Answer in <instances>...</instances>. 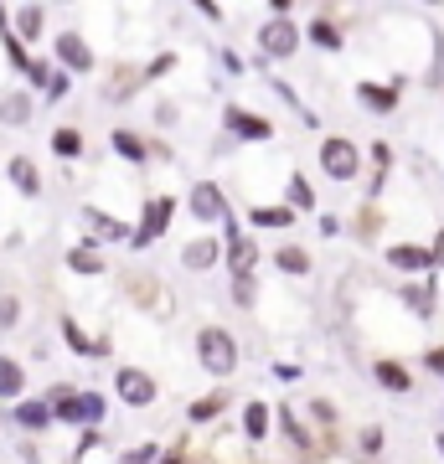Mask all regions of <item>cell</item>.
<instances>
[{
    "label": "cell",
    "instance_id": "1",
    "mask_svg": "<svg viewBox=\"0 0 444 464\" xmlns=\"http://www.w3.org/2000/svg\"><path fill=\"white\" fill-rule=\"evenodd\" d=\"M197 351H202V366H207V372H217V377H228L232 366H238V346H232V335L217 331V325L197 335Z\"/></svg>",
    "mask_w": 444,
    "mask_h": 464
},
{
    "label": "cell",
    "instance_id": "2",
    "mask_svg": "<svg viewBox=\"0 0 444 464\" xmlns=\"http://www.w3.org/2000/svg\"><path fill=\"white\" fill-rule=\"evenodd\" d=\"M321 166H326V176H336V181H351V176H357V150L346 145V140H326V145H321Z\"/></svg>",
    "mask_w": 444,
    "mask_h": 464
},
{
    "label": "cell",
    "instance_id": "3",
    "mask_svg": "<svg viewBox=\"0 0 444 464\" xmlns=\"http://www.w3.org/2000/svg\"><path fill=\"white\" fill-rule=\"evenodd\" d=\"M259 47L269 52V57H290V52L300 47V26L295 21H269L259 32Z\"/></svg>",
    "mask_w": 444,
    "mask_h": 464
},
{
    "label": "cell",
    "instance_id": "4",
    "mask_svg": "<svg viewBox=\"0 0 444 464\" xmlns=\"http://www.w3.org/2000/svg\"><path fill=\"white\" fill-rule=\"evenodd\" d=\"M171 212H176V201L171 197H155L145 207V222H140V232H130L134 243H155V237H161L165 232V222H171Z\"/></svg>",
    "mask_w": 444,
    "mask_h": 464
},
{
    "label": "cell",
    "instance_id": "5",
    "mask_svg": "<svg viewBox=\"0 0 444 464\" xmlns=\"http://www.w3.org/2000/svg\"><path fill=\"white\" fill-rule=\"evenodd\" d=\"M119 398L130 402V408H145V402H155V382H150L145 372L124 366V372H119Z\"/></svg>",
    "mask_w": 444,
    "mask_h": 464
},
{
    "label": "cell",
    "instance_id": "6",
    "mask_svg": "<svg viewBox=\"0 0 444 464\" xmlns=\"http://www.w3.org/2000/svg\"><path fill=\"white\" fill-rule=\"evenodd\" d=\"M192 212H197L202 222H217V217H228V207H222V191H217L212 181H202L197 191H192Z\"/></svg>",
    "mask_w": 444,
    "mask_h": 464
},
{
    "label": "cell",
    "instance_id": "7",
    "mask_svg": "<svg viewBox=\"0 0 444 464\" xmlns=\"http://www.w3.org/2000/svg\"><path fill=\"white\" fill-rule=\"evenodd\" d=\"M57 57H63V63L73 67V72H88V67H94V52L83 47V36H73V32L57 36Z\"/></svg>",
    "mask_w": 444,
    "mask_h": 464
},
{
    "label": "cell",
    "instance_id": "8",
    "mask_svg": "<svg viewBox=\"0 0 444 464\" xmlns=\"http://www.w3.org/2000/svg\"><path fill=\"white\" fill-rule=\"evenodd\" d=\"M228 130L232 134H243V140H269V119H253V114H243V109H228Z\"/></svg>",
    "mask_w": 444,
    "mask_h": 464
},
{
    "label": "cell",
    "instance_id": "9",
    "mask_svg": "<svg viewBox=\"0 0 444 464\" xmlns=\"http://www.w3.org/2000/svg\"><path fill=\"white\" fill-rule=\"evenodd\" d=\"M253 264H259V248H253L248 237H232V274H238V279H248V274H253Z\"/></svg>",
    "mask_w": 444,
    "mask_h": 464
},
{
    "label": "cell",
    "instance_id": "10",
    "mask_svg": "<svg viewBox=\"0 0 444 464\" xmlns=\"http://www.w3.org/2000/svg\"><path fill=\"white\" fill-rule=\"evenodd\" d=\"M357 99L372 103V114H388V109L398 103V93H393V88H378V83H362V88H357Z\"/></svg>",
    "mask_w": 444,
    "mask_h": 464
},
{
    "label": "cell",
    "instance_id": "11",
    "mask_svg": "<svg viewBox=\"0 0 444 464\" xmlns=\"http://www.w3.org/2000/svg\"><path fill=\"white\" fill-rule=\"evenodd\" d=\"M388 264L393 268H434V258L424 248H388Z\"/></svg>",
    "mask_w": 444,
    "mask_h": 464
},
{
    "label": "cell",
    "instance_id": "12",
    "mask_svg": "<svg viewBox=\"0 0 444 464\" xmlns=\"http://www.w3.org/2000/svg\"><path fill=\"white\" fill-rule=\"evenodd\" d=\"M182 258H186V268H212L217 264V243H212V237H202V243H192Z\"/></svg>",
    "mask_w": 444,
    "mask_h": 464
},
{
    "label": "cell",
    "instance_id": "13",
    "mask_svg": "<svg viewBox=\"0 0 444 464\" xmlns=\"http://www.w3.org/2000/svg\"><path fill=\"white\" fill-rule=\"evenodd\" d=\"M11 418H16L21 429H42V423H47V402H21V408H11Z\"/></svg>",
    "mask_w": 444,
    "mask_h": 464
},
{
    "label": "cell",
    "instance_id": "14",
    "mask_svg": "<svg viewBox=\"0 0 444 464\" xmlns=\"http://www.w3.org/2000/svg\"><path fill=\"white\" fill-rule=\"evenodd\" d=\"M21 382H26V377H21V366L11 362V356H0V398H16Z\"/></svg>",
    "mask_w": 444,
    "mask_h": 464
},
{
    "label": "cell",
    "instance_id": "15",
    "mask_svg": "<svg viewBox=\"0 0 444 464\" xmlns=\"http://www.w3.org/2000/svg\"><path fill=\"white\" fill-rule=\"evenodd\" d=\"M243 433H248V439H263V433H269V408H263V402H248Z\"/></svg>",
    "mask_w": 444,
    "mask_h": 464
},
{
    "label": "cell",
    "instance_id": "16",
    "mask_svg": "<svg viewBox=\"0 0 444 464\" xmlns=\"http://www.w3.org/2000/svg\"><path fill=\"white\" fill-rule=\"evenodd\" d=\"M88 227H94V237H130L124 222H114V217H104V212H88Z\"/></svg>",
    "mask_w": 444,
    "mask_h": 464
},
{
    "label": "cell",
    "instance_id": "17",
    "mask_svg": "<svg viewBox=\"0 0 444 464\" xmlns=\"http://www.w3.org/2000/svg\"><path fill=\"white\" fill-rule=\"evenodd\" d=\"M274 264H280L284 274H311V258H305V248H280V253H274Z\"/></svg>",
    "mask_w": 444,
    "mask_h": 464
},
{
    "label": "cell",
    "instance_id": "18",
    "mask_svg": "<svg viewBox=\"0 0 444 464\" xmlns=\"http://www.w3.org/2000/svg\"><path fill=\"white\" fill-rule=\"evenodd\" d=\"M114 150L124 160H145V145H140V134H130V130H114Z\"/></svg>",
    "mask_w": 444,
    "mask_h": 464
},
{
    "label": "cell",
    "instance_id": "19",
    "mask_svg": "<svg viewBox=\"0 0 444 464\" xmlns=\"http://www.w3.org/2000/svg\"><path fill=\"white\" fill-rule=\"evenodd\" d=\"M11 181H16L26 197H36V166L32 160H11Z\"/></svg>",
    "mask_w": 444,
    "mask_h": 464
},
{
    "label": "cell",
    "instance_id": "20",
    "mask_svg": "<svg viewBox=\"0 0 444 464\" xmlns=\"http://www.w3.org/2000/svg\"><path fill=\"white\" fill-rule=\"evenodd\" d=\"M0 119H5V124H26V119H32V103H26V99L16 93V99L0 103Z\"/></svg>",
    "mask_w": 444,
    "mask_h": 464
},
{
    "label": "cell",
    "instance_id": "21",
    "mask_svg": "<svg viewBox=\"0 0 444 464\" xmlns=\"http://www.w3.org/2000/svg\"><path fill=\"white\" fill-rule=\"evenodd\" d=\"M403 299H409V310H419V315H434V279H429V289H403Z\"/></svg>",
    "mask_w": 444,
    "mask_h": 464
},
{
    "label": "cell",
    "instance_id": "22",
    "mask_svg": "<svg viewBox=\"0 0 444 464\" xmlns=\"http://www.w3.org/2000/svg\"><path fill=\"white\" fill-rule=\"evenodd\" d=\"M67 264L78 268V274H104V264H99V253L94 248H73L67 253Z\"/></svg>",
    "mask_w": 444,
    "mask_h": 464
},
{
    "label": "cell",
    "instance_id": "23",
    "mask_svg": "<svg viewBox=\"0 0 444 464\" xmlns=\"http://www.w3.org/2000/svg\"><path fill=\"white\" fill-rule=\"evenodd\" d=\"M16 26H21V36H26V42H32V36H42V11H36V5H21Z\"/></svg>",
    "mask_w": 444,
    "mask_h": 464
},
{
    "label": "cell",
    "instance_id": "24",
    "mask_svg": "<svg viewBox=\"0 0 444 464\" xmlns=\"http://www.w3.org/2000/svg\"><path fill=\"white\" fill-rule=\"evenodd\" d=\"M378 377L388 382L393 392H409V372H403V366H398V362H378Z\"/></svg>",
    "mask_w": 444,
    "mask_h": 464
},
{
    "label": "cell",
    "instance_id": "25",
    "mask_svg": "<svg viewBox=\"0 0 444 464\" xmlns=\"http://www.w3.org/2000/svg\"><path fill=\"white\" fill-rule=\"evenodd\" d=\"M311 42H315V47H331V52H336V47H341V32H336L331 21H315V26H311Z\"/></svg>",
    "mask_w": 444,
    "mask_h": 464
},
{
    "label": "cell",
    "instance_id": "26",
    "mask_svg": "<svg viewBox=\"0 0 444 464\" xmlns=\"http://www.w3.org/2000/svg\"><path fill=\"white\" fill-rule=\"evenodd\" d=\"M253 222L259 227H290V212L284 207H253Z\"/></svg>",
    "mask_w": 444,
    "mask_h": 464
},
{
    "label": "cell",
    "instance_id": "27",
    "mask_svg": "<svg viewBox=\"0 0 444 464\" xmlns=\"http://www.w3.org/2000/svg\"><path fill=\"white\" fill-rule=\"evenodd\" d=\"M52 150H57V155H67V160H73V155H78V150H83L78 130H57V134H52Z\"/></svg>",
    "mask_w": 444,
    "mask_h": 464
},
{
    "label": "cell",
    "instance_id": "28",
    "mask_svg": "<svg viewBox=\"0 0 444 464\" xmlns=\"http://www.w3.org/2000/svg\"><path fill=\"white\" fill-rule=\"evenodd\" d=\"M290 207H305V212L315 207V191H311V181H305V176H295V181H290Z\"/></svg>",
    "mask_w": 444,
    "mask_h": 464
},
{
    "label": "cell",
    "instance_id": "29",
    "mask_svg": "<svg viewBox=\"0 0 444 464\" xmlns=\"http://www.w3.org/2000/svg\"><path fill=\"white\" fill-rule=\"evenodd\" d=\"M83 402V423H104V398L99 392H88V398H78Z\"/></svg>",
    "mask_w": 444,
    "mask_h": 464
},
{
    "label": "cell",
    "instance_id": "30",
    "mask_svg": "<svg viewBox=\"0 0 444 464\" xmlns=\"http://www.w3.org/2000/svg\"><path fill=\"white\" fill-rule=\"evenodd\" d=\"M63 335H67V346L78 351V356H94V346L83 341V331H78V325H73V320H63Z\"/></svg>",
    "mask_w": 444,
    "mask_h": 464
},
{
    "label": "cell",
    "instance_id": "31",
    "mask_svg": "<svg viewBox=\"0 0 444 464\" xmlns=\"http://www.w3.org/2000/svg\"><path fill=\"white\" fill-rule=\"evenodd\" d=\"M222 402H228L222 392H217V398H202L197 408H192V418H217V413H222Z\"/></svg>",
    "mask_w": 444,
    "mask_h": 464
},
{
    "label": "cell",
    "instance_id": "32",
    "mask_svg": "<svg viewBox=\"0 0 444 464\" xmlns=\"http://www.w3.org/2000/svg\"><path fill=\"white\" fill-rule=\"evenodd\" d=\"M5 52H11V63H16L21 72H32V57L21 52V42H16V36H5Z\"/></svg>",
    "mask_w": 444,
    "mask_h": 464
},
{
    "label": "cell",
    "instance_id": "33",
    "mask_svg": "<svg viewBox=\"0 0 444 464\" xmlns=\"http://www.w3.org/2000/svg\"><path fill=\"white\" fill-rule=\"evenodd\" d=\"M150 459H155V444H140V449H130L119 464H150Z\"/></svg>",
    "mask_w": 444,
    "mask_h": 464
},
{
    "label": "cell",
    "instance_id": "34",
    "mask_svg": "<svg viewBox=\"0 0 444 464\" xmlns=\"http://www.w3.org/2000/svg\"><path fill=\"white\" fill-rule=\"evenodd\" d=\"M16 315H21V304H16L11 295H5V299H0V331H5V325H11Z\"/></svg>",
    "mask_w": 444,
    "mask_h": 464
},
{
    "label": "cell",
    "instance_id": "35",
    "mask_svg": "<svg viewBox=\"0 0 444 464\" xmlns=\"http://www.w3.org/2000/svg\"><path fill=\"white\" fill-rule=\"evenodd\" d=\"M284 433H290V439H295V444H305V439H311V433L300 429V418H295V413H284Z\"/></svg>",
    "mask_w": 444,
    "mask_h": 464
},
{
    "label": "cell",
    "instance_id": "36",
    "mask_svg": "<svg viewBox=\"0 0 444 464\" xmlns=\"http://www.w3.org/2000/svg\"><path fill=\"white\" fill-rule=\"evenodd\" d=\"M362 449H367V454H378V449H382V429H367L362 433Z\"/></svg>",
    "mask_w": 444,
    "mask_h": 464
},
{
    "label": "cell",
    "instance_id": "37",
    "mask_svg": "<svg viewBox=\"0 0 444 464\" xmlns=\"http://www.w3.org/2000/svg\"><path fill=\"white\" fill-rule=\"evenodd\" d=\"M372 160H378V166L388 170V166H393V150H388V145H382V140H378V145H372Z\"/></svg>",
    "mask_w": 444,
    "mask_h": 464
},
{
    "label": "cell",
    "instance_id": "38",
    "mask_svg": "<svg viewBox=\"0 0 444 464\" xmlns=\"http://www.w3.org/2000/svg\"><path fill=\"white\" fill-rule=\"evenodd\" d=\"M171 67H176V57H155V67H150V78H165Z\"/></svg>",
    "mask_w": 444,
    "mask_h": 464
},
{
    "label": "cell",
    "instance_id": "39",
    "mask_svg": "<svg viewBox=\"0 0 444 464\" xmlns=\"http://www.w3.org/2000/svg\"><path fill=\"white\" fill-rule=\"evenodd\" d=\"M429 372H444V351H429Z\"/></svg>",
    "mask_w": 444,
    "mask_h": 464
},
{
    "label": "cell",
    "instance_id": "40",
    "mask_svg": "<svg viewBox=\"0 0 444 464\" xmlns=\"http://www.w3.org/2000/svg\"><path fill=\"white\" fill-rule=\"evenodd\" d=\"M161 464H186V459H182V454H165V459H161Z\"/></svg>",
    "mask_w": 444,
    "mask_h": 464
},
{
    "label": "cell",
    "instance_id": "41",
    "mask_svg": "<svg viewBox=\"0 0 444 464\" xmlns=\"http://www.w3.org/2000/svg\"><path fill=\"white\" fill-rule=\"evenodd\" d=\"M439 454H444V433H439Z\"/></svg>",
    "mask_w": 444,
    "mask_h": 464
}]
</instances>
